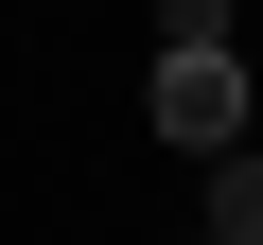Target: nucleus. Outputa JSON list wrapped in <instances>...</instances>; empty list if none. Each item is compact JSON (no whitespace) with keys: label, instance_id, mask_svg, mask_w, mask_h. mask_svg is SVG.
<instances>
[{"label":"nucleus","instance_id":"obj_1","mask_svg":"<svg viewBox=\"0 0 263 245\" xmlns=\"http://www.w3.org/2000/svg\"><path fill=\"white\" fill-rule=\"evenodd\" d=\"M158 140H193V158L246 140V53H158Z\"/></svg>","mask_w":263,"mask_h":245},{"label":"nucleus","instance_id":"obj_2","mask_svg":"<svg viewBox=\"0 0 263 245\" xmlns=\"http://www.w3.org/2000/svg\"><path fill=\"white\" fill-rule=\"evenodd\" d=\"M211 245H263V140L211 158Z\"/></svg>","mask_w":263,"mask_h":245},{"label":"nucleus","instance_id":"obj_3","mask_svg":"<svg viewBox=\"0 0 263 245\" xmlns=\"http://www.w3.org/2000/svg\"><path fill=\"white\" fill-rule=\"evenodd\" d=\"M158 53H228V0H158Z\"/></svg>","mask_w":263,"mask_h":245}]
</instances>
